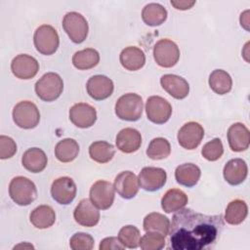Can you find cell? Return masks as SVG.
Here are the masks:
<instances>
[{
    "label": "cell",
    "mask_w": 250,
    "mask_h": 250,
    "mask_svg": "<svg viewBox=\"0 0 250 250\" xmlns=\"http://www.w3.org/2000/svg\"><path fill=\"white\" fill-rule=\"evenodd\" d=\"M113 187L122 198L131 199L137 195L140 185L137 176L133 172L123 171L115 177Z\"/></svg>",
    "instance_id": "18"
},
{
    "label": "cell",
    "mask_w": 250,
    "mask_h": 250,
    "mask_svg": "<svg viewBox=\"0 0 250 250\" xmlns=\"http://www.w3.org/2000/svg\"><path fill=\"white\" fill-rule=\"evenodd\" d=\"M248 215V206L244 200L234 199L230 201L225 212L224 220L231 226L241 224Z\"/></svg>",
    "instance_id": "29"
},
{
    "label": "cell",
    "mask_w": 250,
    "mask_h": 250,
    "mask_svg": "<svg viewBox=\"0 0 250 250\" xmlns=\"http://www.w3.org/2000/svg\"><path fill=\"white\" fill-rule=\"evenodd\" d=\"M9 195L16 204L27 206L36 199L37 189L31 180L18 176L13 178L10 182Z\"/></svg>",
    "instance_id": "2"
},
{
    "label": "cell",
    "mask_w": 250,
    "mask_h": 250,
    "mask_svg": "<svg viewBox=\"0 0 250 250\" xmlns=\"http://www.w3.org/2000/svg\"><path fill=\"white\" fill-rule=\"evenodd\" d=\"M201 176L200 168L193 163H184L175 170V179L181 186L191 188L195 186Z\"/></svg>",
    "instance_id": "25"
},
{
    "label": "cell",
    "mask_w": 250,
    "mask_h": 250,
    "mask_svg": "<svg viewBox=\"0 0 250 250\" xmlns=\"http://www.w3.org/2000/svg\"><path fill=\"white\" fill-rule=\"evenodd\" d=\"M166 171L159 167H144L138 177L140 187L146 191H156L164 187Z\"/></svg>",
    "instance_id": "12"
},
{
    "label": "cell",
    "mask_w": 250,
    "mask_h": 250,
    "mask_svg": "<svg viewBox=\"0 0 250 250\" xmlns=\"http://www.w3.org/2000/svg\"><path fill=\"white\" fill-rule=\"evenodd\" d=\"M11 70L13 74L20 79H31L39 70V62L35 58L26 54L16 56L11 62Z\"/></svg>",
    "instance_id": "14"
},
{
    "label": "cell",
    "mask_w": 250,
    "mask_h": 250,
    "mask_svg": "<svg viewBox=\"0 0 250 250\" xmlns=\"http://www.w3.org/2000/svg\"><path fill=\"white\" fill-rule=\"evenodd\" d=\"M125 247L119 241L118 237L109 236L104 238L99 246L100 250H123Z\"/></svg>",
    "instance_id": "41"
},
{
    "label": "cell",
    "mask_w": 250,
    "mask_h": 250,
    "mask_svg": "<svg viewBox=\"0 0 250 250\" xmlns=\"http://www.w3.org/2000/svg\"><path fill=\"white\" fill-rule=\"evenodd\" d=\"M143 227L146 232H158L166 236L169 233L170 221L163 214L152 212L145 217Z\"/></svg>",
    "instance_id": "28"
},
{
    "label": "cell",
    "mask_w": 250,
    "mask_h": 250,
    "mask_svg": "<svg viewBox=\"0 0 250 250\" xmlns=\"http://www.w3.org/2000/svg\"><path fill=\"white\" fill-rule=\"evenodd\" d=\"M188 195L179 188H171L165 192L161 199V207L166 213L177 212L188 204Z\"/></svg>",
    "instance_id": "26"
},
{
    "label": "cell",
    "mask_w": 250,
    "mask_h": 250,
    "mask_svg": "<svg viewBox=\"0 0 250 250\" xmlns=\"http://www.w3.org/2000/svg\"><path fill=\"white\" fill-rule=\"evenodd\" d=\"M73 218L78 225L91 228L99 223L100 211L99 208L91 200L84 198L81 199L75 207Z\"/></svg>",
    "instance_id": "16"
},
{
    "label": "cell",
    "mask_w": 250,
    "mask_h": 250,
    "mask_svg": "<svg viewBox=\"0 0 250 250\" xmlns=\"http://www.w3.org/2000/svg\"><path fill=\"white\" fill-rule=\"evenodd\" d=\"M195 4V1H172L171 5L174 6L177 10H188Z\"/></svg>",
    "instance_id": "42"
},
{
    "label": "cell",
    "mask_w": 250,
    "mask_h": 250,
    "mask_svg": "<svg viewBox=\"0 0 250 250\" xmlns=\"http://www.w3.org/2000/svg\"><path fill=\"white\" fill-rule=\"evenodd\" d=\"M220 215H205L189 208L177 211L169 229L170 247L174 250L211 249L224 228Z\"/></svg>",
    "instance_id": "1"
},
{
    "label": "cell",
    "mask_w": 250,
    "mask_h": 250,
    "mask_svg": "<svg viewBox=\"0 0 250 250\" xmlns=\"http://www.w3.org/2000/svg\"><path fill=\"white\" fill-rule=\"evenodd\" d=\"M118 239L124 245V247L135 249L140 245L141 233L139 229L135 226H124L118 232Z\"/></svg>",
    "instance_id": "36"
},
{
    "label": "cell",
    "mask_w": 250,
    "mask_h": 250,
    "mask_svg": "<svg viewBox=\"0 0 250 250\" xmlns=\"http://www.w3.org/2000/svg\"><path fill=\"white\" fill-rule=\"evenodd\" d=\"M153 58L155 62L162 67L174 66L180 59L178 45L170 39H160L153 47Z\"/></svg>",
    "instance_id": "8"
},
{
    "label": "cell",
    "mask_w": 250,
    "mask_h": 250,
    "mask_svg": "<svg viewBox=\"0 0 250 250\" xmlns=\"http://www.w3.org/2000/svg\"><path fill=\"white\" fill-rule=\"evenodd\" d=\"M62 27L69 39L75 44L84 42L88 36V22L86 19L77 12L65 14L62 19Z\"/></svg>",
    "instance_id": "7"
},
{
    "label": "cell",
    "mask_w": 250,
    "mask_h": 250,
    "mask_svg": "<svg viewBox=\"0 0 250 250\" xmlns=\"http://www.w3.org/2000/svg\"><path fill=\"white\" fill-rule=\"evenodd\" d=\"M224 153V146L222 141L219 138H215L212 141L206 143L202 149L201 154L202 156L208 161H216Z\"/></svg>",
    "instance_id": "38"
},
{
    "label": "cell",
    "mask_w": 250,
    "mask_h": 250,
    "mask_svg": "<svg viewBox=\"0 0 250 250\" xmlns=\"http://www.w3.org/2000/svg\"><path fill=\"white\" fill-rule=\"evenodd\" d=\"M20 247H23V248H25V247H28V248H31V249H33L34 247L31 245V244H20V245H17V246H15L14 247V249H16V248H20Z\"/></svg>",
    "instance_id": "44"
},
{
    "label": "cell",
    "mask_w": 250,
    "mask_h": 250,
    "mask_svg": "<svg viewBox=\"0 0 250 250\" xmlns=\"http://www.w3.org/2000/svg\"><path fill=\"white\" fill-rule=\"evenodd\" d=\"M69 119L78 128H89L97 120V110L89 104L78 103L70 107Z\"/></svg>",
    "instance_id": "15"
},
{
    "label": "cell",
    "mask_w": 250,
    "mask_h": 250,
    "mask_svg": "<svg viewBox=\"0 0 250 250\" xmlns=\"http://www.w3.org/2000/svg\"><path fill=\"white\" fill-rule=\"evenodd\" d=\"M115 114L121 120L137 121L141 118L144 103L140 95L127 93L121 96L115 104Z\"/></svg>",
    "instance_id": "3"
},
{
    "label": "cell",
    "mask_w": 250,
    "mask_h": 250,
    "mask_svg": "<svg viewBox=\"0 0 250 250\" xmlns=\"http://www.w3.org/2000/svg\"><path fill=\"white\" fill-rule=\"evenodd\" d=\"M77 188L70 177H60L51 186V195L55 201L62 205L70 204L76 196Z\"/></svg>",
    "instance_id": "11"
},
{
    "label": "cell",
    "mask_w": 250,
    "mask_h": 250,
    "mask_svg": "<svg viewBox=\"0 0 250 250\" xmlns=\"http://www.w3.org/2000/svg\"><path fill=\"white\" fill-rule=\"evenodd\" d=\"M114 187L110 182L99 180L90 188V200L102 210L108 209L114 201Z\"/></svg>",
    "instance_id": "10"
},
{
    "label": "cell",
    "mask_w": 250,
    "mask_h": 250,
    "mask_svg": "<svg viewBox=\"0 0 250 250\" xmlns=\"http://www.w3.org/2000/svg\"><path fill=\"white\" fill-rule=\"evenodd\" d=\"M162 88L173 98L183 100L189 93V84L188 81L176 74H164L160 78Z\"/></svg>",
    "instance_id": "20"
},
{
    "label": "cell",
    "mask_w": 250,
    "mask_h": 250,
    "mask_svg": "<svg viewBox=\"0 0 250 250\" xmlns=\"http://www.w3.org/2000/svg\"><path fill=\"white\" fill-rule=\"evenodd\" d=\"M79 153L78 143L70 138L60 141L55 146V156L61 162L67 163L73 161Z\"/></svg>",
    "instance_id": "30"
},
{
    "label": "cell",
    "mask_w": 250,
    "mask_h": 250,
    "mask_svg": "<svg viewBox=\"0 0 250 250\" xmlns=\"http://www.w3.org/2000/svg\"><path fill=\"white\" fill-rule=\"evenodd\" d=\"M33 42L35 49L42 55H53L59 48L60 38L57 30L49 24H42L34 32Z\"/></svg>",
    "instance_id": "5"
},
{
    "label": "cell",
    "mask_w": 250,
    "mask_h": 250,
    "mask_svg": "<svg viewBox=\"0 0 250 250\" xmlns=\"http://www.w3.org/2000/svg\"><path fill=\"white\" fill-rule=\"evenodd\" d=\"M141 249L160 250L165 246V236L158 232H146L140 239Z\"/></svg>",
    "instance_id": "37"
},
{
    "label": "cell",
    "mask_w": 250,
    "mask_h": 250,
    "mask_svg": "<svg viewBox=\"0 0 250 250\" xmlns=\"http://www.w3.org/2000/svg\"><path fill=\"white\" fill-rule=\"evenodd\" d=\"M116 146L124 153L137 151L142 145L141 133L134 128H124L116 136Z\"/></svg>",
    "instance_id": "22"
},
{
    "label": "cell",
    "mask_w": 250,
    "mask_h": 250,
    "mask_svg": "<svg viewBox=\"0 0 250 250\" xmlns=\"http://www.w3.org/2000/svg\"><path fill=\"white\" fill-rule=\"evenodd\" d=\"M100 62V54L93 48H86L77 51L72 57V64L80 70L95 67Z\"/></svg>",
    "instance_id": "33"
},
{
    "label": "cell",
    "mask_w": 250,
    "mask_h": 250,
    "mask_svg": "<svg viewBox=\"0 0 250 250\" xmlns=\"http://www.w3.org/2000/svg\"><path fill=\"white\" fill-rule=\"evenodd\" d=\"M171 152L170 143L165 138H154L150 141L147 148L146 155L153 160H160L167 158Z\"/></svg>",
    "instance_id": "35"
},
{
    "label": "cell",
    "mask_w": 250,
    "mask_h": 250,
    "mask_svg": "<svg viewBox=\"0 0 250 250\" xmlns=\"http://www.w3.org/2000/svg\"><path fill=\"white\" fill-rule=\"evenodd\" d=\"M29 220L30 223L37 229H48L55 224L56 213L49 205H39L32 210Z\"/></svg>",
    "instance_id": "27"
},
{
    "label": "cell",
    "mask_w": 250,
    "mask_h": 250,
    "mask_svg": "<svg viewBox=\"0 0 250 250\" xmlns=\"http://www.w3.org/2000/svg\"><path fill=\"white\" fill-rule=\"evenodd\" d=\"M13 120L22 129L35 128L40 121V112L36 104L29 101H21L13 108Z\"/></svg>",
    "instance_id": "6"
},
{
    "label": "cell",
    "mask_w": 250,
    "mask_h": 250,
    "mask_svg": "<svg viewBox=\"0 0 250 250\" xmlns=\"http://www.w3.org/2000/svg\"><path fill=\"white\" fill-rule=\"evenodd\" d=\"M228 142L232 151L240 152L249 147L250 133L248 128L240 122L230 125L228 130Z\"/></svg>",
    "instance_id": "19"
},
{
    "label": "cell",
    "mask_w": 250,
    "mask_h": 250,
    "mask_svg": "<svg viewBox=\"0 0 250 250\" xmlns=\"http://www.w3.org/2000/svg\"><path fill=\"white\" fill-rule=\"evenodd\" d=\"M119 61L125 69L136 71L145 65L146 55L142 49L135 46H129L121 51Z\"/></svg>",
    "instance_id": "23"
},
{
    "label": "cell",
    "mask_w": 250,
    "mask_h": 250,
    "mask_svg": "<svg viewBox=\"0 0 250 250\" xmlns=\"http://www.w3.org/2000/svg\"><path fill=\"white\" fill-rule=\"evenodd\" d=\"M47 156L39 147H31L25 150L21 156L22 166L31 173H40L47 166Z\"/></svg>",
    "instance_id": "24"
},
{
    "label": "cell",
    "mask_w": 250,
    "mask_h": 250,
    "mask_svg": "<svg viewBox=\"0 0 250 250\" xmlns=\"http://www.w3.org/2000/svg\"><path fill=\"white\" fill-rule=\"evenodd\" d=\"M88 95L96 100L103 101L107 99L113 93L114 85L110 78L105 75H94L89 78L86 84Z\"/></svg>",
    "instance_id": "17"
},
{
    "label": "cell",
    "mask_w": 250,
    "mask_h": 250,
    "mask_svg": "<svg viewBox=\"0 0 250 250\" xmlns=\"http://www.w3.org/2000/svg\"><path fill=\"white\" fill-rule=\"evenodd\" d=\"M115 154L114 146L105 141H97L89 146L90 157L98 163L109 162Z\"/></svg>",
    "instance_id": "34"
},
{
    "label": "cell",
    "mask_w": 250,
    "mask_h": 250,
    "mask_svg": "<svg viewBox=\"0 0 250 250\" xmlns=\"http://www.w3.org/2000/svg\"><path fill=\"white\" fill-rule=\"evenodd\" d=\"M63 81L62 77L55 72L45 73L35 83V93L39 99L44 102H53L62 93Z\"/></svg>",
    "instance_id": "4"
},
{
    "label": "cell",
    "mask_w": 250,
    "mask_h": 250,
    "mask_svg": "<svg viewBox=\"0 0 250 250\" xmlns=\"http://www.w3.org/2000/svg\"><path fill=\"white\" fill-rule=\"evenodd\" d=\"M209 86L218 95H225L230 92L232 79L230 75L223 69H215L209 75Z\"/></svg>",
    "instance_id": "32"
},
{
    "label": "cell",
    "mask_w": 250,
    "mask_h": 250,
    "mask_svg": "<svg viewBox=\"0 0 250 250\" xmlns=\"http://www.w3.org/2000/svg\"><path fill=\"white\" fill-rule=\"evenodd\" d=\"M249 13V11H245L243 14H241V16H240V19H243V18H245V20L243 21V20H241L240 21V24H241V26H243L245 29H247L248 30V27H247V25H248V23H249V20H248V16H247V14Z\"/></svg>",
    "instance_id": "43"
},
{
    "label": "cell",
    "mask_w": 250,
    "mask_h": 250,
    "mask_svg": "<svg viewBox=\"0 0 250 250\" xmlns=\"http://www.w3.org/2000/svg\"><path fill=\"white\" fill-rule=\"evenodd\" d=\"M143 21L149 26H158L167 19V10L158 3L146 4L142 11Z\"/></svg>",
    "instance_id": "31"
},
{
    "label": "cell",
    "mask_w": 250,
    "mask_h": 250,
    "mask_svg": "<svg viewBox=\"0 0 250 250\" xmlns=\"http://www.w3.org/2000/svg\"><path fill=\"white\" fill-rule=\"evenodd\" d=\"M204 137L203 127L194 121H189L179 130L177 138L180 146L186 149L196 148Z\"/></svg>",
    "instance_id": "13"
},
{
    "label": "cell",
    "mask_w": 250,
    "mask_h": 250,
    "mask_svg": "<svg viewBox=\"0 0 250 250\" xmlns=\"http://www.w3.org/2000/svg\"><path fill=\"white\" fill-rule=\"evenodd\" d=\"M95 244L91 234L85 232L74 233L69 240V246L72 250H91Z\"/></svg>",
    "instance_id": "39"
},
{
    "label": "cell",
    "mask_w": 250,
    "mask_h": 250,
    "mask_svg": "<svg viewBox=\"0 0 250 250\" xmlns=\"http://www.w3.org/2000/svg\"><path fill=\"white\" fill-rule=\"evenodd\" d=\"M225 180L231 186L242 184L248 175V167L246 162L241 158H233L229 160L223 170Z\"/></svg>",
    "instance_id": "21"
},
{
    "label": "cell",
    "mask_w": 250,
    "mask_h": 250,
    "mask_svg": "<svg viewBox=\"0 0 250 250\" xmlns=\"http://www.w3.org/2000/svg\"><path fill=\"white\" fill-rule=\"evenodd\" d=\"M17 151L15 141L8 136H0V158L8 159L14 156Z\"/></svg>",
    "instance_id": "40"
},
{
    "label": "cell",
    "mask_w": 250,
    "mask_h": 250,
    "mask_svg": "<svg viewBox=\"0 0 250 250\" xmlns=\"http://www.w3.org/2000/svg\"><path fill=\"white\" fill-rule=\"evenodd\" d=\"M146 112L147 119L152 123L164 124L171 117L172 106L166 99L160 96H151L146 100Z\"/></svg>",
    "instance_id": "9"
}]
</instances>
